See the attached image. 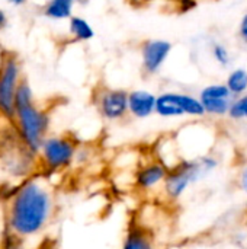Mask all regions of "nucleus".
<instances>
[{"label":"nucleus","instance_id":"nucleus-23","mask_svg":"<svg viewBox=\"0 0 247 249\" xmlns=\"http://www.w3.org/2000/svg\"><path fill=\"white\" fill-rule=\"evenodd\" d=\"M237 35H239V39L242 41V44L247 45V12L242 16V19L239 22Z\"/></svg>","mask_w":247,"mask_h":249},{"label":"nucleus","instance_id":"nucleus-27","mask_svg":"<svg viewBox=\"0 0 247 249\" xmlns=\"http://www.w3.org/2000/svg\"><path fill=\"white\" fill-rule=\"evenodd\" d=\"M243 213H245V217L247 219V200L246 203H245V206H243Z\"/></svg>","mask_w":247,"mask_h":249},{"label":"nucleus","instance_id":"nucleus-13","mask_svg":"<svg viewBox=\"0 0 247 249\" xmlns=\"http://www.w3.org/2000/svg\"><path fill=\"white\" fill-rule=\"evenodd\" d=\"M150 152L153 153V156L156 159H159L162 163H165L169 169L176 166L183 159L181 155L175 134H166V136H162L160 139H157V142L151 146Z\"/></svg>","mask_w":247,"mask_h":249},{"label":"nucleus","instance_id":"nucleus-3","mask_svg":"<svg viewBox=\"0 0 247 249\" xmlns=\"http://www.w3.org/2000/svg\"><path fill=\"white\" fill-rule=\"evenodd\" d=\"M220 165L221 160L214 152L191 159H182L176 166L169 169L160 200L167 204L179 203L192 187L214 175Z\"/></svg>","mask_w":247,"mask_h":249},{"label":"nucleus","instance_id":"nucleus-21","mask_svg":"<svg viewBox=\"0 0 247 249\" xmlns=\"http://www.w3.org/2000/svg\"><path fill=\"white\" fill-rule=\"evenodd\" d=\"M25 239L20 238L19 235L10 232L9 229H6L4 238L1 241V249H22Z\"/></svg>","mask_w":247,"mask_h":249},{"label":"nucleus","instance_id":"nucleus-28","mask_svg":"<svg viewBox=\"0 0 247 249\" xmlns=\"http://www.w3.org/2000/svg\"><path fill=\"white\" fill-rule=\"evenodd\" d=\"M246 123H247V120H246Z\"/></svg>","mask_w":247,"mask_h":249},{"label":"nucleus","instance_id":"nucleus-24","mask_svg":"<svg viewBox=\"0 0 247 249\" xmlns=\"http://www.w3.org/2000/svg\"><path fill=\"white\" fill-rule=\"evenodd\" d=\"M7 15H6V12L3 10V9H0V32L7 26Z\"/></svg>","mask_w":247,"mask_h":249},{"label":"nucleus","instance_id":"nucleus-14","mask_svg":"<svg viewBox=\"0 0 247 249\" xmlns=\"http://www.w3.org/2000/svg\"><path fill=\"white\" fill-rule=\"evenodd\" d=\"M156 115L165 120H175L185 117V112L181 107L179 92L176 90H165L157 95Z\"/></svg>","mask_w":247,"mask_h":249},{"label":"nucleus","instance_id":"nucleus-16","mask_svg":"<svg viewBox=\"0 0 247 249\" xmlns=\"http://www.w3.org/2000/svg\"><path fill=\"white\" fill-rule=\"evenodd\" d=\"M68 34L77 42H89L95 38V29L92 23L79 15H74L68 19Z\"/></svg>","mask_w":247,"mask_h":249},{"label":"nucleus","instance_id":"nucleus-5","mask_svg":"<svg viewBox=\"0 0 247 249\" xmlns=\"http://www.w3.org/2000/svg\"><path fill=\"white\" fill-rule=\"evenodd\" d=\"M22 80V67L17 55L4 51L0 57V117L6 123H13L16 112L15 98Z\"/></svg>","mask_w":247,"mask_h":249},{"label":"nucleus","instance_id":"nucleus-10","mask_svg":"<svg viewBox=\"0 0 247 249\" xmlns=\"http://www.w3.org/2000/svg\"><path fill=\"white\" fill-rule=\"evenodd\" d=\"M205 114L213 118H224L229 115L234 95L230 92L226 83H210L204 86L198 93Z\"/></svg>","mask_w":247,"mask_h":249},{"label":"nucleus","instance_id":"nucleus-17","mask_svg":"<svg viewBox=\"0 0 247 249\" xmlns=\"http://www.w3.org/2000/svg\"><path fill=\"white\" fill-rule=\"evenodd\" d=\"M179 101H181V107L185 112V117L201 120L207 115L205 108H204L199 96L192 95V93H186V92H179Z\"/></svg>","mask_w":247,"mask_h":249},{"label":"nucleus","instance_id":"nucleus-11","mask_svg":"<svg viewBox=\"0 0 247 249\" xmlns=\"http://www.w3.org/2000/svg\"><path fill=\"white\" fill-rule=\"evenodd\" d=\"M157 95L148 89H132L128 93L130 117L135 120H147L156 114Z\"/></svg>","mask_w":247,"mask_h":249},{"label":"nucleus","instance_id":"nucleus-25","mask_svg":"<svg viewBox=\"0 0 247 249\" xmlns=\"http://www.w3.org/2000/svg\"><path fill=\"white\" fill-rule=\"evenodd\" d=\"M7 3H9V4H12V6H15V7H19V6L26 4V3H28V0H7Z\"/></svg>","mask_w":247,"mask_h":249},{"label":"nucleus","instance_id":"nucleus-15","mask_svg":"<svg viewBox=\"0 0 247 249\" xmlns=\"http://www.w3.org/2000/svg\"><path fill=\"white\" fill-rule=\"evenodd\" d=\"M76 0H48L42 9L45 18L52 20H68L74 16Z\"/></svg>","mask_w":247,"mask_h":249},{"label":"nucleus","instance_id":"nucleus-12","mask_svg":"<svg viewBox=\"0 0 247 249\" xmlns=\"http://www.w3.org/2000/svg\"><path fill=\"white\" fill-rule=\"evenodd\" d=\"M119 249H163L160 241L132 219L125 229Z\"/></svg>","mask_w":247,"mask_h":249},{"label":"nucleus","instance_id":"nucleus-19","mask_svg":"<svg viewBox=\"0 0 247 249\" xmlns=\"http://www.w3.org/2000/svg\"><path fill=\"white\" fill-rule=\"evenodd\" d=\"M210 53L214 63L221 69H229L233 64V55L227 44L221 41H213L210 45Z\"/></svg>","mask_w":247,"mask_h":249},{"label":"nucleus","instance_id":"nucleus-7","mask_svg":"<svg viewBox=\"0 0 247 249\" xmlns=\"http://www.w3.org/2000/svg\"><path fill=\"white\" fill-rule=\"evenodd\" d=\"M128 93L122 88L98 86L93 90V105L102 120L108 123H121L128 118Z\"/></svg>","mask_w":247,"mask_h":249},{"label":"nucleus","instance_id":"nucleus-6","mask_svg":"<svg viewBox=\"0 0 247 249\" xmlns=\"http://www.w3.org/2000/svg\"><path fill=\"white\" fill-rule=\"evenodd\" d=\"M167 175L169 168L156 159L151 152L143 155L134 172V191L147 200H160Z\"/></svg>","mask_w":247,"mask_h":249},{"label":"nucleus","instance_id":"nucleus-2","mask_svg":"<svg viewBox=\"0 0 247 249\" xmlns=\"http://www.w3.org/2000/svg\"><path fill=\"white\" fill-rule=\"evenodd\" d=\"M15 107L16 112L12 124L28 149L38 155L44 140L48 137L51 117L47 109L35 104L33 90L26 79H23L17 88Z\"/></svg>","mask_w":247,"mask_h":249},{"label":"nucleus","instance_id":"nucleus-9","mask_svg":"<svg viewBox=\"0 0 247 249\" xmlns=\"http://www.w3.org/2000/svg\"><path fill=\"white\" fill-rule=\"evenodd\" d=\"M173 50V44L162 38H150L141 42L140 55H141V69L144 74L154 76L157 74L166 61L169 60Z\"/></svg>","mask_w":247,"mask_h":249},{"label":"nucleus","instance_id":"nucleus-8","mask_svg":"<svg viewBox=\"0 0 247 249\" xmlns=\"http://www.w3.org/2000/svg\"><path fill=\"white\" fill-rule=\"evenodd\" d=\"M207 127L194 124V125H185L181 131L175 133L181 155L183 159L197 158L205 153L213 152V137L211 133L205 131Z\"/></svg>","mask_w":247,"mask_h":249},{"label":"nucleus","instance_id":"nucleus-1","mask_svg":"<svg viewBox=\"0 0 247 249\" xmlns=\"http://www.w3.org/2000/svg\"><path fill=\"white\" fill-rule=\"evenodd\" d=\"M54 213V188L48 175L36 172L20 181L7 197L6 229L26 239L41 233Z\"/></svg>","mask_w":247,"mask_h":249},{"label":"nucleus","instance_id":"nucleus-18","mask_svg":"<svg viewBox=\"0 0 247 249\" xmlns=\"http://www.w3.org/2000/svg\"><path fill=\"white\" fill-rule=\"evenodd\" d=\"M230 92L236 96L247 93V69L246 67H234L229 71L226 82Z\"/></svg>","mask_w":247,"mask_h":249},{"label":"nucleus","instance_id":"nucleus-4","mask_svg":"<svg viewBox=\"0 0 247 249\" xmlns=\"http://www.w3.org/2000/svg\"><path fill=\"white\" fill-rule=\"evenodd\" d=\"M77 149L79 142L70 134L48 136L38 152L39 172L49 177L68 169L76 160Z\"/></svg>","mask_w":247,"mask_h":249},{"label":"nucleus","instance_id":"nucleus-26","mask_svg":"<svg viewBox=\"0 0 247 249\" xmlns=\"http://www.w3.org/2000/svg\"><path fill=\"white\" fill-rule=\"evenodd\" d=\"M77 1V4H87L89 3V0H76Z\"/></svg>","mask_w":247,"mask_h":249},{"label":"nucleus","instance_id":"nucleus-22","mask_svg":"<svg viewBox=\"0 0 247 249\" xmlns=\"http://www.w3.org/2000/svg\"><path fill=\"white\" fill-rule=\"evenodd\" d=\"M236 187L240 193H243L247 197V162H245L236 177Z\"/></svg>","mask_w":247,"mask_h":249},{"label":"nucleus","instance_id":"nucleus-20","mask_svg":"<svg viewBox=\"0 0 247 249\" xmlns=\"http://www.w3.org/2000/svg\"><path fill=\"white\" fill-rule=\"evenodd\" d=\"M229 120L234 123L246 121L247 120V93H243L240 96H236L233 99L231 108L229 111Z\"/></svg>","mask_w":247,"mask_h":249}]
</instances>
